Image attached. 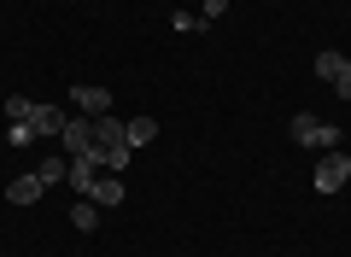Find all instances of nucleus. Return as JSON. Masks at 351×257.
<instances>
[{
	"instance_id": "f8f14e48",
	"label": "nucleus",
	"mask_w": 351,
	"mask_h": 257,
	"mask_svg": "<svg viewBox=\"0 0 351 257\" xmlns=\"http://www.w3.org/2000/svg\"><path fill=\"white\" fill-rule=\"evenodd\" d=\"M36 175H41V187H53V182H64V175H71V164H64V158H41Z\"/></svg>"
},
{
	"instance_id": "4468645a",
	"label": "nucleus",
	"mask_w": 351,
	"mask_h": 257,
	"mask_svg": "<svg viewBox=\"0 0 351 257\" xmlns=\"http://www.w3.org/2000/svg\"><path fill=\"white\" fill-rule=\"evenodd\" d=\"M6 140H12V147H29V140H36V129H29V123H12V129H6Z\"/></svg>"
},
{
	"instance_id": "6e6552de",
	"label": "nucleus",
	"mask_w": 351,
	"mask_h": 257,
	"mask_svg": "<svg viewBox=\"0 0 351 257\" xmlns=\"http://www.w3.org/2000/svg\"><path fill=\"white\" fill-rule=\"evenodd\" d=\"M41 193H47L41 175H18V182H6V199H12V205H41Z\"/></svg>"
},
{
	"instance_id": "7ed1b4c3",
	"label": "nucleus",
	"mask_w": 351,
	"mask_h": 257,
	"mask_svg": "<svg viewBox=\"0 0 351 257\" xmlns=\"http://www.w3.org/2000/svg\"><path fill=\"white\" fill-rule=\"evenodd\" d=\"M351 182V158L346 152H322V164H316V193H339V187Z\"/></svg>"
},
{
	"instance_id": "9d476101",
	"label": "nucleus",
	"mask_w": 351,
	"mask_h": 257,
	"mask_svg": "<svg viewBox=\"0 0 351 257\" xmlns=\"http://www.w3.org/2000/svg\"><path fill=\"white\" fill-rule=\"evenodd\" d=\"M123 129H129V147H152V140H158V123L152 117H129Z\"/></svg>"
},
{
	"instance_id": "f03ea898",
	"label": "nucleus",
	"mask_w": 351,
	"mask_h": 257,
	"mask_svg": "<svg viewBox=\"0 0 351 257\" xmlns=\"http://www.w3.org/2000/svg\"><path fill=\"white\" fill-rule=\"evenodd\" d=\"M287 135L299 140V147H322V152H334V147H339V129H334V123H322L316 111H299V117L287 123Z\"/></svg>"
},
{
	"instance_id": "f257e3e1",
	"label": "nucleus",
	"mask_w": 351,
	"mask_h": 257,
	"mask_svg": "<svg viewBox=\"0 0 351 257\" xmlns=\"http://www.w3.org/2000/svg\"><path fill=\"white\" fill-rule=\"evenodd\" d=\"M129 129H123V117H94V158H100V170H129Z\"/></svg>"
},
{
	"instance_id": "20e7f679",
	"label": "nucleus",
	"mask_w": 351,
	"mask_h": 257,
	"mask_svg": "<svg viewBox=\"0 0 351 257\" xmlns=\"http://www.w3.org/2000/svg\"><path fill=\"white\" fill-rule=\"evenodd\" d=\"M64 152H71V158H88V152H94V117H82V111H76L71 123H64Z\"/></svg>"
},
{
	"instance_id": "9b49d317",
	"label": "nucleus",
	"mask_w": 351,
	"mask_h": 257,
	"mask_svg": "<svg viewBox=\"0 0 351 257\" xmlns=\"http://www.w3.org/2000/svg\"><path fill=\"white\" fill-rule=\"evenodd\" d=\"M71 222H76L82 234H94V228H100V205H94V199H76V205H71Z\"/></svg>"
},
{
	"instance_id": "423d86ee",
	"label": "nucleus",
	"mask_w": 351,
	"mask_h": 257,
	"mask_svg": "<svg viewBox=\"0 0 351 257\" xmlns=\"http://www.w3.org/2000/svg\"><path fill=\"white\" fill-rule=\"evenodd\" d=\"M123 193H129V187H123V175H117V170H106V175H94V187H88V199H94V205H100V210H112V205H123Z\"/></svg>"
},
{
	"instance_id": "2eb2a0df",
	"label": "nucleus",
	"mask_w": 351,
	"mask_h": 257,
	"mask_svg": "<svg viewBox=\"0 0 351 257\" xmlns=\"http://www.w3.org/2000/svg\"><path fill=\"white\" fill-rule=\"evenodd\" d=\"M223 6H228V0H205V6H199V24H211V18H223Z\"/></svg>"
},
{
	"instance_id": "ddd939ff",
	"label": "nucleus",
	"mask_w": 351,
	"mask_h": 257,
	"mask_svg": "<svg viewBox=\"0 0 351 257\" xmlns=\"http://www.w3.org/2000/svg\"><path fill=\"white\" fill-rule=\"evenodd\" d=\"M29 117H36V99H24V94L6 99V123H29Z\"/></svg>"
},
{
	"instance_id": "1a4fd4ad",
	"label": "nucleus",
	"mask_w": 351,
	"mask_h": 257,
	"mask_svg": "<svg viewBox=\"0 0 351 257\" xmlns=\"http://www.w3.org/2000/svg\"><path fill=\"white\" fill-rule=\"evenodd\" d=\"M64 106H36V117H29V129H36V135H64Z\"/></svg>"
},
{
	"instance_id": "39448f33",
	"label": "nucleus",
	"mask_w": 351,
	"mask_h": 257,
	"mask_svg": "<svg viewBox=\"0 0 351 257\" xmlns=\"http://www.w3.org/2000/svg\"><path fill=\"white\" fill-rule=\"evenodd\" d=\"M71 99H76L82 117H106V111H112V88H100V82H76Z\"/></svg>"
},
{
	"instance_id": "0eeeda50",
	"label": "nucleus",
	"mask_w": 351,
	"mask_h": 257,
	"mask_svg": "<svg viewBox=\"0 0 351 257\" xmlns=\"http://www.w3.org/2000/svg\"><path fill=\"white\" fill-rule=\"evenodd\" d=\"M316 76H322V82H346V76H351V64H346V53H334V47H322V53H316Z\"/></svg>"
}]
</instances>
